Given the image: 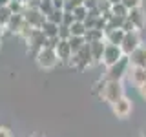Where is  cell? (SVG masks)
<instances>
[{"mask_svg": "<svg viewBox=\"0 0 146 137\" xmlns=\"http://www.w3.org/2000/svg\"><path fill=\"white\" fill-rule=\"evenodd\" d=\"M93 93L97 95L100 100L108 104H113L117 99H121L124 95L122 91V84L121 80H106V79H100L93 84Z\"/></svg>", "mask_w": 146, "mask_h": 137, "instance_id": "1", "label": "cell"}, {"mask_svg": "<svg viewBox=\"0 0 146 137\" xmlns=\"http://www.w3.org/2000/svg\"><path fill=\"white\" fill-rule=\"evenodd\" d=\"M128 70H130V59L124 55L119 62H115L113 66L106 68V73H104L102 79H106V80H122L128 75Z\"/></svg>", "mask_w": 146, "mask_h": 137, "instance_id": "2", "label": "cell"}, {"mask_svg": "<svg viewBox=\"0 0 146 137\" xmlns=\"http://www.w3.org/2000/svg\"><path fill=\"white\" fill-rule=\"evenodd\" d=\"M93 57H91V49H90V44H86L82 49H79L77 53H73V57H71V62H70V66H73L75 70H88L90 66H93Z\"/></svg>", "mask_w": 146, "mask_h": 137, "instance_id": "3", "label": "cell"}, {"mask_svg": "<svg viewBox=\"0 0 146 137\" xmlns=\"http://www.w3.org/2000/svg\"><path fill=\"white\" fill-rule=\"evenodd\" d=\"M35 61L38 64V68H42V70H53L58 64V57L53 48H42L38 55L35 57Z\"/></svg>", "mask_w": 146, "mask_h": 137, "instance_id": "4", "label": "cell"}, {"mask_svg": "<svg viewBox=\"0 0 146 137\" xmlns=\"http://www.w3.org/2000/svg\"><path fill=\"white\" fill-rule=\"evenodd\" d=\"M139 46H143L141 44V31H131V33L124 35V39H122V42H121V49L128 57V55H131Z\"/></svg>", "mask_w": 146, "mask_h": 137, "instance_id": "5", "label": "cell"}, {"mask_svg": "<svg viewBox=\"0 0 146 137\" xmlns=\"http://www.w3.org/2000/svg\"><path fill=\"white\" fill-rule=\"evenodd\" d=\"M111 106V112L113 115L119 117V119H126L128 115L131 113V110H133V104H131V100L126 97V95H122L121 99H117L113 104H110Z\"/></svg>", "mask_w": 146, "mask_h": 137, "instance_id": "6", "label": "cell"}, {"mask_svg": "<svg viewBox=\"0 0 146 137\" xmlns=\"http://www.w3.org/2000/svg\"><path fill=\"white\" fill-rule=\"evenodd\" d=\"M124 57V53H122L121 46H115V44H108L106 42V49H104V55H102V64L104 66H113L115 62H119L121 59Z\"/></svg>", "mask_w": 146, "mask_h": 137, "instance_id": "7", "label": "cell"}, {"mask_svg": "<svg viewBox=\"0 0 146 137\" xmlns=\"http://www.w3.org/2000/svg\"><path fill=\"white\" fill-rule=\"evenodd\" d=\"M44 42H46V37H44V33H42V29H36V27H33L29 39H27L29 53L33 55V57H36V55H38V51L44 48Z\"/></svg>", "mask_w": 146, "mask_h": 137, "instance_id": "8", "label": "cell"}, {"mask_svg": "<svg viewBox=\"0 0 146 137\" xmlns=\"http://www.w3.org/2000/svg\"><path fill=\"white\" fill-rule=\"evenodd\" d=\"M24 20L29 24L31 27H36V29H40V27L44 26L46 22V15L38 11V9H24Z\"/></svg>", "mask_w": 146, "mask_h": 137, "instance_id": "9", "label": "cell"}, {"mask_svg": "<svg viewBox=\"0 0 146 137\" xmlns=\"http://www.w3.org/2000/svg\"><path fill=\"white\" fill-rule=\"evenodd\" d=\"M126 18L135 26V29H139V31L146 26V11L143 9V6H141V7H135V9H130Z\"/></svg>", "mask_w": 146, "mask_h": 137, "instance_id": "10", "label": "cell"}, {"mask_svg": "<svg viewBox=\"0 0 146 137\" xmlns=\"http://www.w3.org/2000/svg\"><path fill=\"white\" fill-rule=\"evenodd\" d=\"M55 51H57L58 62H62V64H70V62H71L73 51H71V46H70V42H68V40H58Z\"/></svg>", "mask_w": 146, "mask_h": 137, "instance_id": "11", "label": "cell"}, {"mask_svg": "<svg viewBox=\"0 0 146 137\" xmlns=\"http://www.w3.org/2000/svg\"><path fill=\"white\" fill-rule=\"evenodd\" d=\"M128 59H130V66L146 68V46H139L131 55H128Z\"/></svg>", "mask_w": 146, "mask_h": 137, "instance_id": "12", "label": "cell"}, {"mask_svg": "<svg viewBox=\"0 0 146 137\" xmlns=\"http://www.w3.org/2000/svg\"><path fill=\"white\" fill-rule=\"evenodd\" d=\"M128 79L133 82L135 86H141L143 82H146V68H137V66H130L128 70Z\"/></svg>", "mask_w": 146, "mask_h": 137, "instance_id": "13", "label": "cell"}, {"mask_svg": "<svg viewBox=\"0 0 146 137\" xmlns=\"http://www.w3.org/2000/svg\"><path fill=\"white\" fill-rule=\"evenodd\" d=\"M90 49H91L93 62L95 64H102V55H104V49H106V40H97V42H91L90 44Z\"/></svg>", "mask_w": 146, "mask_h": 137, "instance_id": "14", "label": "cell"}, {"mask_svg": "<svg viewBox=\"0 0 146 137\" xmlns=\"http://www.w3.org/2000/svg\"><path fill=\"white\" fill-rule=\"evenodd\" d=\"M24 13H17V15H11L9 17V20H7V24H6V29L7 31H11V33H15L18 35V31H20V27L24 26Z\"/></svg>", "mask_w": 146, "mask_h": 137, "instance_id": "15", "label": "cell"}, {"mask_svg": "<svg viewBox=\"0 0 146 137\" xmlns=\"http://www.w3.org/2000/svg\"><path fill=\"white\" fill-rule=\"evenodd\" d=\"M124 31L122 29H106L104 31V40L108 44H115V46H121L122 39H124Z\"/></svg>", "mask_w": 146, "mask_h": 137, "instance_id": "16", "label": "cell"}, {"mask_svg": "<svg viewBox=\"0 0 146 137\" xmlns=\"http://www.w3.org/2000/svg\"><path fill=\"white\" fill-rule=\"evenodd\" d=\"M42 29V33L46 39H53V37H58V26L57 24H53V22H48L46 20L44 22V26L40 27Z\"/></svg>", "mask_w": 146, "mask_h": 137, "instance_id": "17", "label": "cell"}, {"mask_svg": "<svg viewBox=\"0 0 146 137\" xmlns=\"http://www.w3.org/2000/svg\"><path fill=\"white\" fill-rule=\"evenodd\" d=\"M84 39H86V42L91 44V42H97V40H104V31L102 29H88L86 31V35H84Z\"/></svg>", "mask_w": 146, "mask_h": 137, "instance_id": "18", "label": "cell"}, {"mask_svg": "<svg viewBox=\"0 0 146 137\" xmlns=\"http://www.w3.org/2000/svg\"><path fill=\"white\" fill-rule=\"evenodd\" d=\"M68 42H70V46H71V51H73V53H77L79 49H82L86 44H88L84 37H70V39H68Z\"/></svg>", "mask_w": 146, "mask_h": 137, "instance_id": "19", "label": "cell"}, {"mask_svg": "<svg viewBox=\"0 0 146 137\" xmlns=\"http://www.w3.org/2000/svg\"><path fill=\"white\" fill-rule=\"evenodd\" d=\"M70 31H71V37H84L86 35V26H84V22H79V20H75L73 24L70 26Z\"/></svg>", "mask_w": 146, "mask_h": 137, "instance_id": "20", "label": "cell"}, {"mask_svg": "<svg viewBox=\"0 0 146 137\" xmlns=\"http://www.w3.org/2000/svg\"><path fill=\"white\" fill-rule=\"evenodd\" d=\"M128 11H130V9H128V7H126L122 2H119V4H113V6H111V15H113V17L126 18V17H128Z\"/></svg>", "mask_w": 146, "mask_h": 137, "instance_id": "21", "label": "cell"}, {"mask_svg": "<svg viewBox=\"0 0 146 137\" xmlns=\"http://www.w3.org/2000/svg\"><path fill=\"white\" fill-rule=\"evenodd\" d=\"M62 17H64V11H62V9H53V11L46 17V20H48V22H53V24H57V26H60L62 24Z\"/></svg>", "mask_w": 146, "mask_h": 137, "instance_id": "22", "label": "cell"}, {"mask_svg": "<svg viewBox=\"0 0 146 137\" xmlns=\"http://www.w3.org/2000/svg\"><path fill=\"white\" fill-rule=\"evenodd\" d=\"M73 18L79 22H84L86 18H88V7L86 6H77L73 9Z\"/></svg>", "mask_w": 146, "mask_h": 137, "instance_id": "23", "label": "cell"}, {"mask_svg": "<svg viewBox=\"0 0 146 137\" xmlns=\"http://www.w3.org/2000/svg\"><path fill=\"white\" fill-rule=\"evenodd\" d=\"M7 9L11 11V15H17V13H24L26 4H24V2H17V0H11V2H9V6H7Z\"/></svg>", "mask_w": 146, "mask_h": 137, "instance_id": "24", "label": "cell"}, {"mask_svg": "<svg viewBox=\"0 0 146 137\" xmlns=\"http://www.w3.org/2000/svg\"><path fill=\"white\" fill-rule=\"evenodd\" d=\"M53 2H51V0H40V6H38V11L40 13H42V15H46V17H48L49 15V13H51L53 11Z\"/></svg>", "mask_w": 146, "mask_h": 137, "instance_id": "25", "label": "cell"}, {"mask_svg": "<svg viewBox=\"0 0 146 137\" xmlns=\"http://www.w3.org/2000/svg\"><path fill=\"white\" fill-rule=\"evenodd\" d=\"M70 37H71L70 27H68V26H62V24L58 26V39H60V40H68Z\"/></svg>", "mask_w": 146, "mask_h": 137, "instance_id": "26", "label": "cell"}, {"mask_svg": "<svg viewBox=\"0 0 146 137\" xmlns=\"http://www.w3.org/2000/svg\"><path fill=\"white\" fill-rule=\"evenodd\" d=\"M9 17H11V11H9L7 7H0V24L6 26L7 20H9Z\"/></svg>", "mask_w": 146, "mask_h": 137, "instance_id": "27", "label": "cell"}, {"mask_svg": "<svg viewBox=\"0 0 146 137\" xmlns=\"http://www.w3.org/2000/svg\"><path fill=\"white\" fill-rule=\"evenodd\" d=\"M144 0H122V4L128 7V9H135V7H141Z\"/></svg>", "mask_w": 146, "mask_h": 137, "instance_id": "28", "label": "cell"}, {"mask_svg": "<svg viewBox=\"0 0 146 137\" xmlns=\"http://www.w3.org/2000/svg\"><path fill=\"white\" fill-rule=\"evenodd\" d=\"M73 22H75V18H73V13H66L64 11V17H62V26H68L70 27Z\"/></svg>", "mask_w": 146, "mask_h": 137, "instance_id": "29", "label": "cell"}, {"mask_svg": "<svg viewBox=\"0 0 146 137\" xmlns=\"http://www.w3.org/2000/svg\"><path fill=\"white\" fill-rule=\"evenodd\" d=\"M121 29L124 31V33H131V31H139V29H135V26L131 24V22L128 20V18H126L124 22H122V27H121Z\"/></svg>", "mask_w": 146, "mask_h": 137, "instance_id": "30", "label": "cell"}, {"mask_svg": "<svg viewBox=\"0 0 146 137\" xmlns=\"http://www.w3.org/2000/svg\"><path fill=\"white\" fill-rule=\"evenodd\" d=\"M137 90H139V95L146 100V82H143L141 86H137Z\"/></svg>", "mask_w": 146, "mask_h": 137, "instance_id": "31", "label": "cell"}, {"mask_svg": "<svg viewBox=\"0 0 146 137\" xmlns=\"http://www.w3.org/2000/svg\"><path fill=\"white\" fill-rule=\"evenodd\" d=\"M51 2H53V7H55V9H64L66 0H51Z\"/></svg>", "mask_w": 146, "mask_h": 137, "instance_id": "32", "label": "cell"}, {"mask_svg": "<svg viewBox=\"0 0 146 137\" xmlns=\"http://www.w3.org/2000/svg\"><path fill=\"white\" fill-rule=\"evenodd\" d=\"M0 137H13V135H11V132H9V128L0 126Z\"/></svg>", "mask_w": 146, "mask_h": 137, "instance_id": "33", "label": "cell"}, {"mask_svg": "<svg viewBox=\"0 0 146 137\" xmlns=\"http://www.w3.org/2000/svg\"><path fill=\"white\" fill-rule=\"evenodd\" d=\"M4 31H6V26L0 24V46H2V39H4Z\"/></svg>", "mask_w": 146, "mask_h": 137, "instance_id": "34", "label": "cell"}, {"mask_svg": "<svg viewBox=\"0 0 146 137\" xmlns=\"http://www.w3.org/2000/svg\"><path fill=\"white\" fill-rule=\"evenodd\" d=\"M11 0H0V7H7Z\"/></svg>", "mask_w": 146, "mask_h": 137, "instance_id": "35", "label": "cell"}, {"mask_svg": "<svg viewBox=\"0 0 146 137\" xmlns=\"http://www.w3.org/2000/svg\"><path fill=\"white\" fill-rule=\"evenodd\" d=\"M108 2H110V4L113 6V4H119V2H122V0H108Z\"/></svg>", "mask_w": 146, "mask_h": 137, "instance_id": "36", "label": "cell"}, {"mask_svg": "<svg viewBox=\"0 0 146 137\" xmlns=\"http://www.w3.org/2000/svg\"><path fill=\"white\" fill-rule=\"evenodd\" d=\"M26 2H31V0H24V4H26Z\"/></svg>", "mask_w": 146, "mask_h": 137, "instance_id": "37", "label": "cell"}, {"mask_svg": "<svg viewBox=\"0 0 146 137\" xmlns=\"http://www.w3.org/2000/svg\"><path fill=\"white\" fill-rule=\"evenodd\" d=\"M17 2H24V0H17Z\"/></svg>", "mask_w": 146, "mask_h": 137, "instance_id": "38", "label": "cell"}]
</instances>
